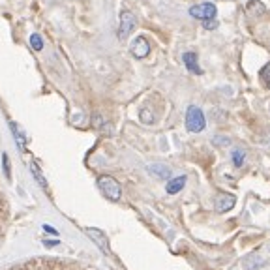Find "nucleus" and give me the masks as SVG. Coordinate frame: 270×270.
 Returning a JSON list of instances; mask_svg holds the SVG:
<instances>
[{"mask_svg":"<svg viewBox=\"0 0 270 270\" xmlns=\"http://www.w3.org/2000/svg\"><path fill=\"white\" fill-rule=\"evenodd\" d=\"M186 130L189 134H201L205 128H207V118H205V113L201 111V107L197 105H189L186 109Z\"/></svg>","mask_w":270,"mask_h":270,"instance_id":"obj_1","label":"nucleus"},{"mask_svg":"<svg viewBox=\"0 0 270 270\" xmlns=\"http://www.w3.org/2000/svg\"><path fill=\"white\" fill-rule=\"evenodd\" d=\"M98 186H100L102 193L109 201H118V199L122 197V186L113 177H109V175H104V177L98 178Z\"/></svg>","mask_w":270,"mask_h":270,"instance_id":"obj_2","label":"nucleus"},{"mask_svg":"<svg viewBox=\"0 0 270 270\" xmlns=\"http://www.w3.org/2000/svg\"><path fill=\"white\" fill-rule=\"evenodd\" d=\"M188 13H189L191 17L199 19L201 23H205V21L216 19L218 10H216V6H214L212 2H203V4H197V6H191V8L188 10Z\"/></svg>","mask_w":270,"mask_h":270,"instance_id":"obj_3","label":"nucleus"},{"mask_svg":"<svg viewBox=\"0 0 270 270\" xmlns=\"http://www.w3.org/2000/svg\"><path fill=\"white\" fill-rule=\"evenodd\" d=\"M135 25H137V21H135V15L132 13V11L124 10L122 13H120V27H118V38L120 40H126L132 32H134Z\"/></svg>","mask_w":270,"mask_h":270,"instance_id":"obj_4","label":"nucleus"},{"mask_svg":"<svg viewBox=\"0 0 270 270\" xmlns=\"http://www.w3.org/2000/svg\"><path fill=\"white\" fill-rule=\"evenodd\" d=\"M235 205H237V197L233 193H227V191H221L214 197V207L218 212H229Z\"/></svg>","mask_w":270,"mask_h":270,"instance_id":"obj_5","label":"nucleus"},{"mask_svg":"<svg viewBox=\"0 0 270 270\" xmlns=\"http://www.w3.org/2000/svg\"><path fill=\"white\" fill-rule=\"evenodd\" d=\"M86 235H88V239L92 240V242H96V246L104 251L105 255H109L111 251H109V242H107V237H105L104 231H100V229H94V227H88L86 231H84Z\"/></svg>","mask_w":270,"mask_h":270,"instance_id":"obj_6","label":"nucleus"},{"mask_svg":"<svg viewBox=\"0 0 270 270\" xmlns=\"http://www.w3.org/2000/svg\"><path fill=\"white\" fill-rule=\"evenodd\" d=\"M150 53V43L145 36H137L134 42H132V54L135 58H146Z\"/></svg>","mask_w":270,"mask_h":270,"instance_id":"obj_7","label":"nucleus"},{"mask_svg":"<svg viewBox=\"0 0 270 270\" xmlns=\"http://www.w3.org/2000/svg\"><path fill=\"white\" fill-rule=\"evenodd\" d=\"M182 62H184L188 72L195 73V75H201V73H203L201 66H199V60H197V53L186 51L184 54H182Z\"/></svg>","mask_w":270,"mask_h":270,"instance_id":"obj_8","label":"nucleus"},{"mask_svg":"<svg viewBox=\"0 0 270 270\" xmlns=\"http://www.w3.org/2000/svg\"><path fill=\"white\" fill-rule=\"evenodd\" d=\"M146 171L156 178H163V180H171V178H173V171H171V167L165 165V163H152V165L146 167Z\"/></svg>","mask_w":270,"mask_h":270,"instance_id":"obj_9","label":"nucleus"},{"mask_svg":"<svg viewBox=\"0 0 270 270\" xmlns=\"http://www.w3.org/2000/svg\"><path fill=\"white\" fill-rule=\"evenodd\" d=\"M186 182H188V177H186V175H180V177H173L171 180H167L165 191L169 193V195H177V193H180V191L184 189Z\"/></svg>","mask_w":270,"mask_h":270,"instance_id":"obj_10","label":"nucleus"},{"mask_svg":"<svg viewBox=\"0 0 270 270\" xmlns=\"http://www.w3.org/2000/svg\"><path fill=\"white\" fill-rule=\"evenodd\" d=\"M242 263H244V269L246 270H261L267 267V259L263 255H259V253H251L248 257H244Z\"/></svg>","mask_w":270,"mask_h":270,"instance_id":"obj_11","label":"nucleus"},{"mask_svg":"<svg viewBox=\"0 0 270 270\" xmlns=\"http://www.w3.org/2000/svg\"><path fill=\"white\" fill-rule=\"evenodd\" d=\"M244 162H246V150L244 148H235L231 152V163L237 169H240V167L244 165Z\"/></svg>","mask_w":270,"mask_h":270,"instance_id":"obj_12","label":"nucleus"},{"mask_svg":"<svg viewBox=\"0 0 270 270\" xmlns=\"http://www.w3.org/2000/svg\"><path fill=\"white\" fill-rule=\"evenodd\" d=\"M11 130H13V137H15V141H17V146L21 148V150H25V146H27V141H25V135H23V132L19 130V126L15 124V122H11Z\"/></svg>","mask_w":270,"mask_h":270,"instance_id":"obj_13","label":"nucleus"},{"mask_svg":"<svg viewBox=\"0 0 270 270\" xmlns=\"http://www.w3.org/2000/svg\"><path fill=\"white\" fill-rule=\"evenodd\" d=\"M139 118H141L143 124H154V114H152V111H148V109H141Z\"/></svg>","mask_w":270,"mask_h":270,"instance_id":"obj_14","label":"nucleus"},{"mask_svg":"<svg viewBox=\"0 0 270 270\" xmlns=\"http://www.w3.org/2000/svg\"><path fill=\"white\" fill-rule=\"evenodd\" d=\"M30 169H32V173H34V177H36V180L42 184L43 189H47V182H45V178H43L42 171L38 169V165H36V163H30Z\"/></svg>","mask_w":270,"mask_h":270,"instance_id":"obj_15","label":"nucleus"},{"mask_svg":"<svg viewBox=\"0 0 270 270\" xmlns=\"http://www.w3.org/2000/svg\"><path fill=\"white\" fill-rule=\"evenodd\" d=\"M30 45L36 49V51H42L43 49V40L40 34H32L30 36Z\"/></svg>","mask_w":270,"mask_h":270,"instance_id":"obj_16","label":"nucleus"},{"mask_svg":"<svg viewBox=\"0 0 270 270\" xmlns=\"http://www.w3.org/2000/svg\"><path fill=\"white\" fill-rule=\"evenodd\" d=\"M212 145L214 146H229L231 145V139L225 137V135H216V137L212 139Z\"/></svg>","mask_w":270,"mask_h":270,"instance_id":"obj_17","label":"nucleus"},{"mask_svg":"<svg viewBox=\"0 0 270 270\" xmlns=\"http://www.w3.org/2000/svg\"><path fill=\"white\" fill-rule=\"evenodd\" d=\"M2 160H4V173H6V178H10V160H8V154H6V152H4V154H2Z\"/></svg>","mask_w":270,"mask_h":270,"instance_id":"obj_18","label":"nucleus"},{"mask_svg":"<svg viewBox=\"0 0 270 270\" xmlns=\"http://www.w3.org/2000/svg\"><path fill=\"white\" fill-rule=\"evenodd\" d=\"M261 75H263V79L267 81V84H270V62L263 68V72H261Z\"/></svg>","mask_w":270,"mask_h":270,"instance_id":"obj_19","label":"nucleus"},{"mask_svg":"<svg viewBox=\"0 0 270 270\" xmlns=\"http://www.w3.org/2000/svg\"><path fill=\"white\" fill-rule=\"evenodd\" d=\"M203 27H205L207 30H214V28L218 27V21H216V19H212V21H205L203 23Z\"/></svg>","mask_w":270,"mask_h":270,"instance_id":"obj_20","label":"nucleus"},{"mask_svg":"<svg viewBox=\"0 0 270 270\" xmlns=\"http://www.w3.org/2000/svg\"><path fill=\"white\" fill-rule=\"evenodd\" d=\"M43 231H47V233H51V235H54V237H58V231L54 227H51V225H43Z\"/></svg>","mask_w":270,"mask_h":270,"instance_id":"obj_21","label":"nucleus"},{"mask_svg":"<svg viewBox=\"0 0 270 270\" xmlns=\"http://www.w3.org/2000/svg\"><path fill=\"white\" fill-rule=\"evenodd\" d=\"M43 244H45L47 248H53V246H56V244H58V240H45Z\"/></svg>","mask_w":270,"mask_h":270,"instance_id":"obj_22","label":"nucleus"}]
</instances>
